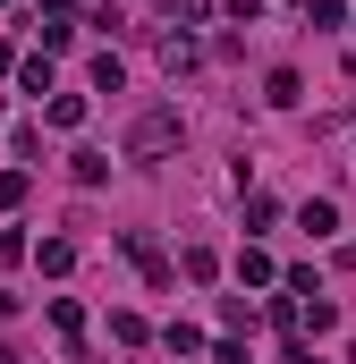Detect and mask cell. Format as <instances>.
I'll return each instance as SVG.
<instances>
[{
	"label": "cell",
	"mask_w": 356,
	"mask_h": 364,
	"mask_svg": "<svg viewBox=\"0 0 356 364\" xmlns=\"http://www.w3.org/2000/svg\"><path fill=\"white\" fill-rule=\"evenodd\" d=\"M178 144V110H153V119H136V136H127V153H162Z\"/></svg>",
	"instance_id": "cell-1"
},
{
	"label": "cell",
	"mask_w": 356,
	"mask_h": 364,
	"mask_svg": "<svg viewBox=\"0 0 356 364\" xmlns=\"http://www.w3.org/2000/svg\"><path fill=\"white\" fill-rule=\"evenodd\" d=\"M297 229H305V237H331V229H340V203H323V195H314V203L297 212Z\"/></svg>",
	"instance_id": "cell-2"
},
{
	"label": "cell",
	"mask_w": 356,
	"mask_h": 364,
	"mask_svg": "<svg viewBox=\"0 0 356 364\" xmlns=\"http://www.w3.org/2000/svg\"><path fill=\"white\" fill-rule=\"evenodd\" d=\"M34 263H43V272L60 279V272H68V263H77V246H68V237H43V246H34Z\"/></svg>",
	"instance_id": "cell-3"
},
{
	"label": "cell",
	"mask_w": 356,
	"mask_h": 364,
	"mask_svg": "<svg viewBox=\"0 0 356 364\" xmlns=\"http://www.w3.org/2000/svg\"><path fill=\"white\" fill-rule=\"evenodd\" d=\"M162 68H170V77H178V68H195V43H187V34H170V43H162Z\"/></svg>",
	"instance_id": "cell-4"
},
{
	"label": "cell",
	"mask_w": 356,
	"mask_h": 364,
	"mask_svg": "<svg viewBox=\"0 0 356 364\" xmlns=\"http://www.w3.org/2000/svg\"><path fill=\"white\" fill-rule=\"evenodd\" d=\"M0 203H26V170H0Z\"/></svg>",
	"instance_id": "cell-5"
},
{
	"label": "cell",
	"mask_w": 356,
	"mask_h": 364,
	"mask_svg": "<svg viewBox=\"0 0 356 364\" xmlns=\"http://www.w3.org/2000/svg\"><path fill=\"white\" fill-rule=\"evenodd\" d=\"M170 9H178V17H204V0H170Z\"/></svg>",
	"instance_id": "cell-6"
},
{
	"label": "cell",
	"mask_w": 356,
	"mask_h": 364,
	"mask_svg": "<svg viewBox=\"0 0 356 364\" xmlns=\"http://www.w3.org/2000/svg\"><path fill=\"white\" fill-rule=\"evenodd\" d=\"M221 364H246V356H238V348H221Z\"/></svg>",
	"instance_id": "cell-7"
}]
</instances>
